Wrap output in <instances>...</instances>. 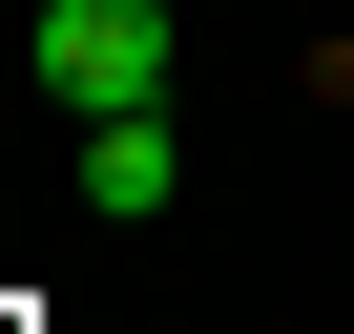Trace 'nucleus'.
<instances>
[{
	"label": "nucleus",
	"instance_id": "f257e3e1",
	"mask_svg": "<svg viewBox=\"0 0 354 334\" xmlns=\"http://www.w3.org/2000/svg\"><path fill=\"white\" fill-rule=\"evenodd\" d=\"M42 84L104 125V105H167V0H42Z\"/></svg>",
	"mask_w": 354,
	"mask_h": 334
},
{
	"label": "nucleus",
	"instance_id": "f03ea898",
	"mask_svg": "<svg viewBox=\"0 0 354 334\" xmlns=\"http://www.w3.org/2000/svg\"><path fill=\"white\" fill-rule=\"evenodd\" d=\"M84 188L104 209H167V188H188V125H167V105H104L84 125Z\"/></svg>",
	"mask_w": 354,
	"mask_h": 334
}]
</instances>
